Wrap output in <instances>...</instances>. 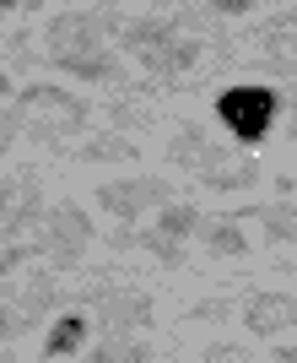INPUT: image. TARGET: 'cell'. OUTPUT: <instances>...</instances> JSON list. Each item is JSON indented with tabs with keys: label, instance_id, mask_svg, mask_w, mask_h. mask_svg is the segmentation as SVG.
<instances>
[{
	"label": "cell",
	"instance_id": "obj_19",
	"mask_svg": "<svg viewBox=\"0 0 297 363\" xmlns=\"http://www.w3.org/2000/svg\"><path fill=\"white\" fill-rule=\"evenodd\" d=\"M16 130H22V108H16V104H0V152L16 141Z\"/></svg>",
	"mask_w": 297,
	"mask_h": 363
},
{
	"label": "cell",
	"instance_id": "obj_7",
	"mask_svg": "<svg viewBox=\"0 0 297 363\" xmlns=\"http://www.w3.org/2000/svg\"><path fill=\"white\" fill-rule=\"evenodd\" d=\"M103 33H108V22L98 11H54L44 22V44H49V55H71V49H98Z\"/></svg>",
	"mask_w": 297,
	"mask_h": 363
},
{
	"label": "cell",
	"instance_id": "obj_17",
	"mask_svg": "<svg viewBox=\"0 0 297 363\" xmlns=\"http://www.w3.org/2000/svg\"><path fill=\"white\" fill-rule=\"evenodd\" d=\"M243 217H254V223L265 228L270 239H297V201L286 196V201H270V206H254V212H243Z\"/></svg>",
	"mask_w": 297,
	"mask_h": 363
},
{
	"label": "cell",
	"instance_id": "obj_4",
	"mask_svg": "<svg viewBox=\"0 0 297 363\" xmlns=\"http://www.w3.org/2000/svg\"><path fill=\"white\" fill-rule=\"evenodd\" d=\"M168 201H173V184L157 179V174H135V179H108V184H98V206H103L108 217H119V223H135L141 212L168 206Z\"/></svg>",
	"mask_w": 297,
	"mask_h": 363
},
{
	"label": "cell",
	"instance_id": "obj_2",
	"mask_svg": "<svg viewBox=\"0 0 297 363\" xmlns=\"http://www.w3.org/2000/svg\"><path fill=\"white\" fill-rule=\"evenodd\" d=\"M92 244V223L76 201H54L38 212V233H33V250L49 260H76Z\"/></svg>",
	"mask_w": 297,
	"mask_h": 363
},
{
	"label": "cell",
	"instance_id": "obj_9",
	"mask_svg": "<svg viewBox=\"0 0 297 363\" xmlns=\"http://www.w3.org/2000/svg\"><path fill=\"white\" fill-rule=\"evenodd\" d=\"M38 212H44V190L33 184V174H16V179L0 184V233H22V228H33Z\"/></svg>",
	"mask_w": 297,
	"mask_h": 363
},
{
	"label": "cell",
	"instance_id": "obj_5",
	"mask_svg": "<svg viewBox=\"0 0 297 363\" xmlns=\"http://www.w3.org/2000/svg\"><path fill=\"white\" fill-rule=\"evenodd\" d=\"M16 108H22V120H33L38 130H81V125H87V98H76V92H65V87H44V82L22 92Z\"/></svg>",
	"mask_w": 297,
	"mask_h": 363
},
{
	"label": "cell",
	"instance_id": "obj_11",
	"mask_svg": "<svg viewBox=\"0 0 297 363\" xmlns=\"http://www.w3.org/2000/svg\"><path fill=\"white\" fill-rule=\"evenodd\" d=\"M194 60H200V44H194V38H173V44L151 49V55H135V65H141L146 76H157V82L194 71Z\"/></svg>",
	"mask_w": 297,
	"mask_h": 363
},
{
	"label": "cell",
	"instance_id": "obj_15",
	"mask_svg": "<svg viewBox=\"0 0 297 363\" xmlns=\"http://www.w3.org/2000/svg\"><path fill=\"white\" fill-rule=\"evenodd\" d=\"M81 347H87V315H54L44 336V358H76Z\"/></svg>",
	"mask_w": 297,
	"mask_h": 363
},
{
	"label": "cell",
	"instance_id": "obj_10",
	"mask_svg": "<svg viewBox=\"0 0 297 363\" xmlns=\"http://www.w3.org/2000/svg\"><path fill=\"white\" fill-rule=\"evenodd\" d=\"M98 315H103L108 331H146L151 325V298L146 293H103V298H98Z\"/></svg>",
	"mask_w": 297,
	"mask_h": 363
},
{
	"label": "cell",
	"instance_id": "obj_23",
	"mask_svg": "<svg viewBox=\"0 0 297 363\" xmlns=\"http://www.w3.org/2000/svg\"><path fill=\"white\" fill-rule=\"evenodd\" d=\"M44 0H0V11H38Z\"/></svg>",
	"mask_w": 297,
	"mask_h": 363
},
{
	"label": "cell",
	"instance_id": "obj_8",
	"mask_svg": "<svg viewBox=\"0 0 297 363\" xmlns=\"http://www.w3.org/2000/svg\"><path fill=\"white\" fill-rule=\"evenodd\" d=\"M243 325H249V336H260V342H270V336H281L297 325V298L292 293H249V303H243Z\"/></svg>",
	"mask_w": 297,
	"mask_h": 363
},
{
	"label": "cell",
	"instance_id": "obj_6",
	"mask_svg": "<svg viewBox=\"0 0 297 363\" xmlns=\"http://www.w3.org/2000/svg\"><path fill=\"white\" fill-rule=\"evenodd\" d=\"M194 174H200L206 190H249V184H260V163H254V152L216 147V141H211L206 157L194 163Z\"/></svg>",
	"mask_w": 297,
	"mask_h": 363
},
{
	"label": "cell",
	"instance_id": "obj_24",
	"mask_svg": "<svg viewBox=\"0 0 297 363\" xmlns=\"http://www.w3.org/2000/svg\"><path fill=\"white\" fill-rule=\"evenodd\" d=\"M276 363H297V342H286V347H276Z\"/></svg>",
	"mask_w": 297,
	"mask_h": 363
},
{
	"label": "cell",
	"instance_id": "obj_14",
	"mask_svg": "<svg viewBox=\"0 0 297 363\" xmlns=\"http://www.w3.org/2000/svg\"><path fill=\"white\" fill-rule=\"evenodd\" d=\"M49 65H59V71H71V76H87V82H108V76L119 71V55H108V49L98 44V49H71V55H49Z\"/></svg>",
	"mask_w": 297,
	"mask_h": 363
},
{
	"label": "cell",
	"instance_id": "obj_13",
	"mask_svg": "<svg viewBox=\"0 0 297 363\" xmlns=\"http://www.w3.org/2000/svg\"><path fill=\"white\" fill-rule=\"evenodd\" d=\"M173 38H178L173 16H135V22H124V28H119V44L130 49V55H151V49L173 44Z\"/></svg>",
	"mask_w": 297,
	"mask_h": 363
},
{
	"label": "cell",
	"instance_id": "obj_22",
	"mask_svg": "<svg viewBox=\"0 0 297 363\" xmlns=\"http://www.w3.org/2000/svg\"><path fill=\"white\" fill-rule=\"evenodd\" d=\"M238 358H243L238 347H211V352H206V363H238Z\"/></svg>",
	"mask_w": 297,
	"mask_h": 363
},
{
	"label": "cell",
	"instance_id": "obj_12",
	"mask_svg": "<svg viewBox=\"0 0 297 363\" xmlns=\"http://www.w3.org/2000/svg\"><path fill=\"white\" fill-rule=\"evenodd\" d=\"M194 239L206 244L211 255H222V260H243L249 255V233L238 228V217H200Z\"/></svg>",
	"mask_w": 297,
	"mask_h": 363
},
{
	"label": "cell",
	"instance_id": "obj_16",
	"mask_svg": "<svg viewBox=\"0 0 297 363\" xmlns=\"http://www.w3.org/2000/svg\"><path fill=\"white\" fill-rule=\"evenodd\" d=\"M146 358H151V347L130 331H108L103 342L92 347V363H146Z\"/></svg>",
	"mask_w": 297,
	"mask_h": 363
},
{
	"label": "cell",
	"instance_id": "obj_3",
	"mask_svg": "<svg viewBox=\"0 0 297 363\" xmlns=\"http://www.w3.org/2000/svg\"><path fill=\"white\" fill-rule=\"evenodd\" d=\"M194 228H200V212H194L190 201H168V206H157V223L141 228L135 244L151 250L163 266H184V244L194 239Z\"/></svg>",
	"mask_w": 297,
	"mask_h": 363
},
{
	"label": "cell",
	"instance_id": "obj_25",
	"mask_svg": "<svg viewBox=\"0 0 297 363\" xmlns=\"http://www.w3.org/2000/svg\"><path fill=\"white\" fill-rule=\"evenodd\" d=\"M6 98H11V76L0 71V104H6Z\"/></svg>",
	"mask_w": 297,
	"mask_h": 363
},
{
	"label": "cell",
	"instance_id": "obj_1",
	"mask_svg": "<svg viewBox=\"0 0 297 363\" xmlns=\"http://www.w3.org/2000/svg\"><path fill=\"white\" fill-rule=\"evenodd\" d=\"M281 120V92L260 87V82H233V87L216 92V125L238 141L243 152H254L260 141L276 130Z\"/></svg>",
	"mask_w": 297,
	"mask_h": 363
},
{
	"label": "cell",
	"instance_id": "obj_18",
	"mask_svg": "<svg viewBox=\"0 0 297 363\" xmlns=\"http://www.w3.org/2000/svg\"><path fill=\"white\" fill-rule=\"evenodd\" d=\"M33 255H38V250H33V239H6V244H0V277L16 272V266H22V260H33Z\"/></svg>",
	"mask_w": 297,
	"mask_h": 363
},
{
	"label": "cell",
	"instance_id": "obj_20",
	"mask_svg": "<svg viewBox=\"0 0 297 363\" xmlns=\"http://www.w3.org/2000/svg\"><path fill=\"white\" fill-rule=\"evenodd\" d=\"M28 303L49 309V303H54V282H49V277H33V282H28Z\"/></svg>",
	"mask_w": 297,
	"mask_h": 363
},
{
	"label": "cell",
	"instance_id": "obj_21",
	"mask_svg": "<svg viewBox=\"0 0 297 363\" xmlns=\"http://www.w3.org/2000/svg\"><path fill=\"white\" fill-rule=\"evenodd\" d=\"M222 16H243V11H254V0H211Z\"/></svg>",
	"mask_w": 297,
	"mask_h": 363
}]
</instances>
